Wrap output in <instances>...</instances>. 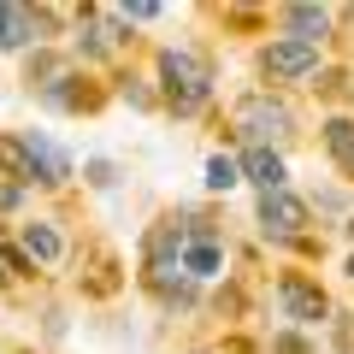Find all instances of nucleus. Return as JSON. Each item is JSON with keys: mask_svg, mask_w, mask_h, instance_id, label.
Wrapping results in <instances>:
<instances>
[{"mask_svg": "<svg viewBox=\"0 0 354 354\" xmlns=\"http://www.w3.org/2000/svg\"><path fill=\"white\" fill-rule=\"evenodd\" d=\"M160 77H165V101H171L177 113H195V106L207 101V88H213L207 59H195L189 48H165L160 53Z\"/></svg>", "mask_w": 354, "mask_h": 354, "instance_id": "1", "label": "nucleus"}, {"mask_svg": "<svg viewBox=\"0 0 354 354\" xmlns=\"http://www.w3.org/2000/svg\"><path fill=\"white\" fill-rule=\"evenodd\" d=\"M236 130L254 142V148H266V142L295 136V118H290V106L272 101V95H248V101H236Z\"/></svg>", "mask_w": 354, "mask_h": 354, "instance_id": "2", "label": "nucleus"}, {"mask_svg": "<svg viewBox=\"0 0 354 354\" xmlns=\"http://www.w3.org/2000/svg\"><path fill=\"white\" fill-rule=\"evenodd\" d=\"M260 65H266V77H278V83L313 77V71H319V41H307V36H283V41H272V48L260 53Z\"/></svg>", "mask_w": 354, "mask_h": 354, "instance_id": "3", "label": "nucleus"}, {"mask_svg": "<svg viewBox=\"0 0 354 354\" xmlns=\"http://www.w3.org/2000/svg\"><path fill=\"white\" fill-rule=\"evenodd\" d=\"M18 153H24V177H41V183H65V177H71L65 148L48 142L41 130H24V136H18Z\"/></svg>", "mask_w": 354, "mask_h": 354, "instance_id": "4", "label": "nucleus"}, {"mask_svg": "<svg viewBox=\"0 0 354 354\" xmlns=\"http://www.w3.org/2000/svg\"><path fill=\"white\" fill-rule=\"evenodd\" d=\"M260 225H266V236H301V225H307V207L295 201L290 189H278V195H260Z\"/></svg>", "mask_w": 354, "mask_h": 354, "instance_id": "5", "label": "nucleus"}, {"mask_svg": "<svg viewBox=\"0 0 354 354\" xmlns=\"http://www.w3.org/2000/svg\"><path fill=\"white\" fill-rule=\"evenodd\" d=\"M236 165H242V177H248L260 195H278V189H283V177H290V171H283V160H278L272 148H248Z\"/></svg>", "mask_w": 354, "mask_h": 354, "instance_id": "6", "label": "nucleus"}, {"mask_svg": "<svg viewBox=\"0 0 354 354\" xmlns=\"http://www.w3.org/2000/svg\"><path fill=\"white\" fill-rule=\"evenodd\" d=\"M278 301L290 307V319H325V295L307 290L301 278H283V283H278Z\"/></svg>", "mask_w": 354, "mask_h": 354, "instance_id": "7", "label": "nucleus"}, {"mask_svg": "<svg viewBox=\"0 0 354 354\" xmlns=\"http://www.w3.org/2000/svg\"><path fill=\"white\" fill-rule=\"evenodd\" d=\"M177 266H183V272H189V278H213L218 266H225V254H218V242H207V236H195L189 248L177 254Z\"/></svg>", "mask_w": 354, "mask_h": 354, "instance_id": "8", "label": "nucleus"}, {"mask_svg": "<svg viewBox=\"0 0 354 354\" xmlns=\"http://www.w3.org/2000/svg\"><path fill=\"white\" fill-rule=\"evenodd\" d=\"M30 36H36V18H30L24 6H0V53L24 48Z\"/></svg>", "mask_w": 354, "mask_h": 354, "instance_id": "9", "label": "nucleus"}, {"mask_svg": "<svg viewBox=\"0 0 354 354\" xmlns=\"http://www.w3.org/2000/svg\"><path fill=\"white\" fill-rule=\"evenodd\" d=\"M24 254H30V260H41V266H53L65 254V242H59V230H53V225H41V218H36V225H24Z\"/></svg>", "mask_w": 354, "mask_h": 354, "instance_id": "10", "label": "nucleus"}, {"mask_svg": "<svg viewBox=\"0 0 354 354\" xmlns=\"http://www.w3.org/2000/svg\"><path fill=\"white\" fill-rule=\"evenodd\" d=\"M83 30H88V41H83L88 53H118V48H124V36H118L113 12H88V18H83Z\"/></svg>", "mask_w": 354, "mask_h": 354, "instance_id": "11", "label": "nucleus"}, {"mask_svg": "<svg viewBox=\"0 0 354 354\" xmlns=\"http://www.w3.org/2000/svg\"><path fill=\"white\" fill-rule=\"evenodd\" d=\"M325 148L342 171H354V118H330L325 124Z\"/></svg>", "mask_w": 354, "mask_h": 354, "instance_id": "12", "label": "nucleus"}, {"mask_svg": "<svg viewBox=\"0 0 354 354\" xmlns=\"http://www.w3.org/2000/svg\"><path fill=\"white\" fill-rule=\"evenodd\" d=\"M283 24L290 30H307V41H319L330 30V12L325 6H283Z\"/></svg>", "mask_w": 354, "mask_h": 354, "instance_id": "13", "label": "nucleus"}, {"mask_svg": "<svg viewBox=\"0 0 354 354\" xmlns=\"http://www.w3.org/2000/svg\"><path fill=\"white\" fill-rule=\"evenodd\" d=\"M207 183H213V189H230V183H242V165L225 160V153H213V160H207Z\"/></svg>", "mask_w": 354, "mask_h": 354, "instance_id": "14", "label": "nucleus"}, {"mask_svg": "<svg viewBox=\"0 0 354 354\" xmlns=\"http://www.w3.org/2000/svg\"><path fill=\"white\" fill-rule=\"evenodd\" d=\"M113 18H136V24H148V18H160V6H153V0H136V6H118Z\"/></svg>", "mask_w": 354, "mask_h": 354, "instance_id": "15", "label": "nucleus"}, {"mask_svg": "<svg viewBox=\"0 0 354 354\" xmlns=\"http://www.w3.org/2000/svg\"><path fill=\"white\" fill-rule=\"evenodd\" d=\"M18 195H24L18 183H0V207H18Z\"/></svg>", "mask_w": 354, "mask_h": 354, "instance_id": "16", "label": "nucleus"}, {"mask_svg": "<svg viewBox=\"0 0 354 354\" xmlns=\"http://www.w3.org/2000/svg\"><path fill=\"white\" fill-rule=\"evenodd\" d=\"M12 272H18V260H12V254H0V283H12Z\"/></svg>", "mask_w": 354, "mask_h": 354, "instance_id": "17", "label": "nucleus"}, {"mask_svg": "<svg viewBox=\"0 0 354 354\" xmlns=\"http://www.w3.org/2000/svg\"><path fill=\"white\" fill-rule=\"evenodd\" d=\"M348 278H354V260H348Z\"/></svg>", "mask_w": 354, "mask_h": 354, "instance_id": "18", "label": "nucleus"}]
</instances>
